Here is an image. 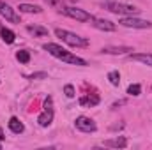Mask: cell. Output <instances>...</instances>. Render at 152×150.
<instances>
[{"label":"cell","mask_w":152,"mask_h":150,"mask_svg":"<svg viewBox=\"0 0 152 150\" xmlns=\"http://www.w3.org/2000/svg\"><path fill=\"white\" fill-rule=\"evenodd\" d=\"M42 50H44V51H48L50 55H53L55 58H60L62 62L75 64V66H87V60H83V58H80V57L73 55L71 51H67L66 48H62V46H58V44L46 42V44L42 46Z\"/></svg>","instance_id":"cell-1"},{"label":"cell","mask_w":152,"mask_h":150,"mask_svg":"<svg viewBox=\"0 0 152 150\" xmlns=\"http://www.w3.org/2000/svg\"><path fill=\"white\" fill-rule=\"evenodd\" d=\"M55 36L58 39H62L66 44L75 46V48H85V46H88V41L85 37H80L78 34H73V32H69V30L57 28V30H55Z\"/></svg>","instance_id":"cell-2"},{"label":"cell","mask_w":152,"mask_h":150,"mask_svg":"<svg viewBox=\"0 0 152 150\" xmlns=\"http://www.w3.org/2000/svg\"><path fill=\"white\" fill-rule=\"evenodd\" d=\"M106 7H108V11H112L115 14H120V16H136L140 12V9H136L134 5L122 4V2H108Z\"/></svg>","instance_id":"cell-3"},{"label":"cell","mask_w":152,"mask_h":150,"mask_svg":"<svg viewBox=\"0 0 152 150\" xmlns=\"http://www.w3.org/2000/svg\"><path fill=\"white\" fill-rule=\"evenodd\" d=\"M66 16H69V18H73L76 21H81V23H85V21H92L94 20V16L90 14V12H87V11H83V9H80V7H62L60 9Z\"/></svg>","instance_id":"cell-4"},{"label":"cell","mask_w":152,"mask_h":150,"mask_svg":"<svg viewBox=\"0 0 152 150\" xmlns=\"http://www.w3.org/2000/svg\"><path fill=\"white\" fill-rule=\"evenodd\" d=\"M118 23H120L122 27H127V28H151L152 27L151 21L140 20V18H136V16H124V18H120Z\"/></svg>","instance_id":"cell-5"},{"label":"cell","mask_w":152,"mask_h":150,"mask_svg":"<svg viewBox=\"0 0 152 150\" xmlns=\"http://www.w3.org/2000/svg\"><path fill=\"white\" fill-rule=\"evenodd\" d=\"M53 106H51V97H48L46 101H44V110L42 113L37 117V124L41 127H48L51 122H53Z\"/></svg>","instance_id":"cell-6"},{"label":"cell","mask_w":152,"mask_h":150,"mask_svg":"<svg viewBox=\"0 0 152 150\" xmlns=\"http://www.w3.org/2000/svg\"><path fill=\"white\" fill-rule=\"evenodd\" d=\"M75 125H76V129H80L81 133H94L97 129L96 122L92 118H88V117H78L75 120Z\"/></svg>","instance_id":"cell-7"},{"label":"cell","mask_w":152,"mask_h":150,"mask_svg":"<svg viewBox=\"0 0 152 150\" xmlns=\"http://www.w3.org/2000/svg\"><path fill=\"white\" fill-rule=\"evenodd\" d=\"M0 16H4L7 21L11 23H20V16L14 12V9H11L9 4H5L4 0H0Z\"/></svg>","instance_id":"cell-8"},{"label":"cell","mask_w":152,"mask_h":150,"mask_svg":"<svg viewBox=\"0 0 152 150\" xmlns=\"http://www.w3.org/2000/svg\"><path fill=\"white\" fill-rule=\"evenodd\" d=\"M92 27L97 28V30H104V32H113L115 28V23H112L110 20H101V18H94L92 20Z\"/></svg>","instance_id":"cell-9"},{"label":"cell","mask_w":152,"mask_h":150,"mask_svg":"<svg viewBox=\"0 0 152 150\" xmlns=\"http://www.w3.org/2000/svg\"><path fill=\"white\" fill-rule=\"evenodd\" d=\"M101 51L108 53V55H127L129 51H133V48H129V46H104Z\"/></svg>","instance_id":"cell-10"},{"label":"cell","mask_w":152,"mask_h":150,"mask_svg":"<svg viewBox=\"0 0 152 150\" xmlns=\"http://www.w3.org/2000/svg\"><path fill=\"white\" fill-rule=\"evenodd\" d=\"M129 58L152 67V53H129Z\"/></svg>","instance_id":"cell-11"},{"label":"cell","mask_w":152,"mask_h":150,"mask_svg":"<svg viewBox=\"0 0 152 150\" xmlns=\"http://www.w3.org/2000/svg\"><path fill=\"white\" fill-rule=\"evenodd\" d=\"M104 147H112V149H126V147H127V138L118 136V138H115V140H106V141H104Z\"/></svg>","instance_id":"cell-12"},{"label":"cell","mask_w":152,"mask_h":150,"mask_svg":"<svg viewBox=\"0 0 152 150\" xmlns=\"http://www.w3.org/2000/svg\"><path fill=\"white\" fill-rule=\"evenodd\" d=\"M9 129H11L14 134H21V133L25 131V125L20 122V118H16V117H11V118H9Z\"/></svg>","instance_id":"cell-13"},{"label":"cell","mask_w":152,"mask_h":150,"mask_svg":"<svg viewBox=\"0 0 152 150\" xmlns=\"http://www.w3.org/2000/svg\"><path fill=\"white\" fill-rule=\"evenodd\" d=\"M27 32L32 34L34 37H44V36H48V28L39 27V25H28L27 27Z\"/></svg>","instance_id":"cell-14"},{"label":"cell","mask_w":152,"mask_h":150,"mask_svg":"<svg viewBox=\"0 0 152 150\" xmlns=\"http://www.w3.org/2000/svg\"><path fill=\"white\" fill-rule=\"evenodd\" d=\"M0 37H2L4 42L12 44V42H14V39H16V36H14V32H12V30H9V28L2 27V28H0Z\"/></svg>","instance_id":"cell-15"},{"label":"cell","mask_w":152,"mask_h":150,"mask_svg":"<svg viewBox=\"0 0 152 150\" xmlns=\"http://www.w3.org/2000/svg\"><path fill=\"white\" fill-rule=\"evenodd\" d=\"M18 9H20V12H28V14H32V12L34 14H39L42 11L39 5H34V4H20Z\"/></svg>","instance_id":"cell-16"},{"label":"cell","mask_w":152,"mask_h":150,"mask_svg":"<svg viewBox=\"0 0 152 150\" xmlns=\"http://www.w3.org/2000/svg\"><path fill=\"white\" fill-rule=\"evenodd\" d=\"M80 104L81 106H87V104L88 106H96V104H99V95H96V94L94 95H85V97L80 99Z\"/></svg>","instance_id":"cell-17"},{"label":"cell","mask_w":152,"mask_h":150,"mask_svg":"<svg viewBox=\"0 0 152 150\" xmlns=\"http://www.w3.org/2000/svg\"><path fill=\"white\" fill-rule=\"evenodd\" d=\"M16 58H18L21 64H28V62H30V53H28L27 50H20V51L16 53Z\"/></svg>","instance_id":"cell-18"},{"label":"cell","mask_w":152,"mask_h":150,"mask_svg":"<svg viewBox=\"0 0 152 150\" xmlns=\"http://www.w3.org/2000/svg\"><path fill=\"white\" fill-rule=\"evenodd\" d=\"M108 79H110V83H112L113 87H118V83H120V74H118V71H110V73H108Z\"/></svg>","instance_id":"cell-19"},{"label":"cell","mask_w":152,"mask_h":150,"mask_svg":"<svg viewBox=\"0 0 152 150\" xmlns=\"http://www.w3.org/2000/svg\"><path fill=\"white\" fill-rule=\"evenodd\" d=\"M127 94L129 95H140L142 94V85H138V83H134V85H129V88H127Z\"/></svg>","instance_id":"cell-20"},{"label":"cell","mask_w":152,"mask_h":150,"mask_svg":"<svg viewBox=\"0 0 152 150\" xmlns=\"http://www.w3.org/2000/svg\"><path fill=\"white\" fill-rule=\"evenodd\" d=\"M64 94H66V97L73 99V97H75V87H73V85H66V87H64Z\"/></svg>","instance_id":"cell-21"},{"label":"cell","mask_w":152,"mask_h":150,"mask_svg":"<svg viewBox=\"0 0 152 150\" xmlns=\"http://www.w3.org/2000/svg\"><path fill=\"white\" fill-rule=\"evenodd\" d=\"M27 78H28V79H46L48 74H46V73H34V74H28Z\"/></svg>","instance_id":"cell-22"},{"label":"cell","mask_w":152,"mask_h":150,"mask_svg":"<svg viewBox=\"0 0 152 150\" xmlns=\"http://www.w3.org/2000/svg\"><path fill=\"white\" fill-rule=\"evenodd\" d=\"M122 104H126V101H118V103H115L113 108H118V106H122Z\"/></svg>","instance_id":"cell-23"},{"label":"cell","mask_w":152,"mask_h":150,"mask_svg":"<svg viewBox=\"0 0 152 150\" xmlns=\"http://www.w3.org/2000/svg\"><path fill=\"white\" fill-rule=\"evenodd\" d=\"M0 140H5V136H4V131H2V127H0Z\"/></svg>","instance_id":"cell-24"},{"label":"cell","mask_w":152,"mask_h":150,"mask_svg":"<svg viewBox=\"0 0 152 150\" xmlns=\"http://www.w3.org/2000/svg\"><path fill=\"white\" fill-rule=\"evenodd\" d=\"M46 2H50V4H53V5H57V4H58V0H46Z\"/></svg>","instance_id":"cell-25"},{"label":"cell","mask_w":152,"mask_h":150,"mask_svg":"<svg viewBox=\"0 0 152 150\" xmlns=\"http://www.w3.org/2000/svg\"><path fill=\"white\" fill-rule=\"evenodd\" d=\"M0 149H2V140H0Z\"/></svg>","instance_id":"cell-26"}]
</instances>
